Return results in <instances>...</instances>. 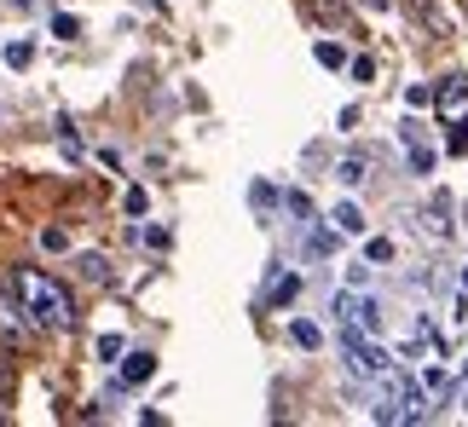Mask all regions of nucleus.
<instances>
[{"instance_id": "7ed1b4c3", "label": "nucleus", "mask_w": 468, "mask_h": 427, "mask_svg": "<svg viewBox=\"0 0 468 427\" xmlns=\"http://www.w3.org/2000/svg\"><path fill=\"white\" fill-rule=\"evenodd\" d=\"M341 359H347V370H353L358 381H382L388 370H393L382 335H365V329H353V324H341Z\"/></svg>"}, {"instance_id": "a211bd4d", "label": "nucleus", "mask_w": 468, "mask_h": 427, "mask_svg": "<svg viewBox=\"0 0 468 427\" xmlns=\"http://www.w3.org/2000/svg\"><path fill=\"white\" fill-rule=\"evenodd\" d=\"M58 145L69 162H81V133H76V121H58Z\"/></svg>"}, {"instance_id": "2eb2a0df", "label": "nucleus", "mask_w": 468, "mask_h": 427, "mask_svg": "<svg viewBox=\"0 0 468 427\" xmlns=\"http://www.w3.org/2000/svg\"><path fill=\"white\" fill-rule=\"evenodd\" d=\"M122 352H128V341H122L116 329H104L99 335V364H122Z\"/></svg>"}, {"instance_id": "39448f33", "label": "nucleus", "mask_w": 468, "mask_h": 427, "mask_svg": "<svg viewBox=\"0 0 468 427\" xmlns=\"http://www.w3.org/2000/svg\"><path fill=\"white\" fill-rule=\"evenodd\" d=\"M399 145H405L410 173H417V180H434V168H440V145H434V133H428V121L399 116Z\"/></svg>"}, {"instance_id": "a878e982", "label": "nucleus", "mask_w": 468, "mask_h": 427, "mask_svg": "<svg viewBox=\"0 0 468 427\" xmlns=\"http://www.w3.org/2000/svg\"><path fill=\"white\" fill-rule=\"evenodd\" d=\"M145 243H151V248H168L174 237H168V225H145Z\"/></svg>"}, {"instance_id": "b1692460", "label": "nucleus", "mask_w": 468, "mask_h": 427, "mask_svg": "<svg viewBox=\"0 0 468 427\" xmlns=\"http://www.w3.org/2000/svg\"><path fill=\"white\" fill-rule=\"evenodd\" d=\"M41 243L52 248V255H58V248H69V237H64V231H58V225H47V231H41Z\"/></svg>"}, {"instance_id": "f8f14e48", "label": "nucleus", "mask_w": 468, "mask_h": 427, "mask_svg": "<svg viewBox=\"0 0 468 427\" xmlns=\"http://www.w3.org/2000/svg\"><path fill=\"white\" fill-rule=\"evenodd\" d=\"M295 295H301V277H295V272H283V277H272V289H266V300H272V307H290Z\"/></svg>"}, {"instance_id": "9d476101", "label": "nucleus", "mask_w": 468, "mask_h": 427, "mask_svg": "<svg viewBox=\"0 0 468 427\" xmlns=\"http://www.w3.org/2000/svg\"><path fill=\"white\" fill-rule=\"evenodd\" d=\"M290 341H295L301 352H318V347H324V329L313 324V318H290Z\"/></svg>"}, {"instance_id": "0eeeda50", "label": "nucleus", "mask_w": 468, "mask_h": 427, "mask_svg": "<svg viewBox=\"0 0 468 427\" xmlns=\"http://www.w3.org/2000/svg\"><path fill=\"white\" fill-rule=\"evenodd\" d=\"M151 376H156V352H145V347L122 352V370H116V381H122V387H145Z\"/></svg>"}, {"instance_id": "aec40b11", "label": "nucleus", "mask_w": 468, "mask_h": 427, "mask_svg": "<svg viewBox=\"0 0 468 427\" xmlns=\"http://www.w3.org/2000/svg\"><path fill=\"white\" fill-rule=\"evenodd\" d=\"M370 272H376V266L358 260V266H347V272H341V283H347V289H370Z\"/></svg>"}, {"instance_id": "9b49d317", "label": "nucleus", "mask_w": 468, "mask_h": 427, "mask_svg": "<svg viewBox=\"0 0 468 427\" xmlns=\"http://www.w3.org/2000/svg\"><path fill=\"white\" fill-rule=\"evenodd\" d=\"M417 381H422V393H428V399H434V404H440L445 393H452V370H445V364H428V370H422V376H417Z\"/></svg>"}, {"instance_id": "393cba45", "label": "nucleus", "mask_w": 468, "mask_h": 427, "mask_svg": "<svg viewBox=\"0 0 468 427\" xmlns=\"http://www.w3.org/2000/svg\"><path fill=\"white\" fill-rule=\"evenodd\" d=\"M347 69H353V81H370V76H376V58H353Z\"/></svg>"}, {"instance_id": "6e6552de", "label": "nucleus", "mask_w": 468, "mask_h": 427, "mask_svg": "<svg viewBox=\"0 0 468 427\" xmlns=\"http://www.w3.org/2000/svg\"><path fill=\"white\" fill-rule=\"evenodd\" d=\"M330 225L341 231V237H365V208H358V203H335L330 208Z\"/></svg>"}, {"instance_id": "f03ea898", "label": "nucleus", "mask_w": 468, "mask_h": 427, "mask_svg": "<svg viewBox=\"0 0 468 427\" xmlns=\"http://www.w3.org/2000/svg\"><path fill=\"white\" fill-rule=\"evenodd\" d=\"M376 422H422L428 416V393H422V381L410 376V370L393 364L388 376H382V399H376Z\"/></svg>"}, {"instance_id": "f257e3e1", "label": "nucleus", "mask_w": 468, "mask_h": 427, "mask_svg": "<svg viewBox=\"0 0 468 427\" xmlns=\"http://www.w3.org/2000/svg\"><path fill=\"white\" fill-rule=\"evenodd\" d=\"M12 295L24 300V312L35 318V324H47V329H76V300H69V289H64L58 277L35 272V266H17V272H12Z\"/></svg>"}, {"instance_id": "2f4dec72", "label": "nucleus", "mask_w": 468, "mask_h": 427, "mask_svg": "<svg viewBox=\"0 0 468 427\" xmlns=\"http://www.w3.org/2000/svg\"><path fill=\"white\" fill-rule=\"evenodd\" d=\"M463 370H468V359H463Z\"/></svg>"}, {"instance_id": "6ab92c4d", "label": "nucleus", "mask_w": 468, "mask_h": 427, "mask_svg": "<svg viewBox=\"0 0 468 427\" xmlns=\"http://www.w3.org/2000/svg\"><path fill=\"white\" fill-rule=\"evenodd\" d=\"M0 58H6L12 69H24V64L35 58V41H6V52H0Z\"/></svg>"}, {"instance_id": "4468645a", "label": "nucleus", "mask_w": 468, "mask_h": 427, "mask_svg": "<svg viewBox=\"0 0 468 427\" xmlns=\"http://www.w3.org/2000/svg\"><path fill=\"white\" fill-rule=\"evenodd\" d=\"M393 255H399V248H393V237H365V260H370V266H393Z\"/></svg>"}, {"instance_id": "1a4fd4ad", "label": "nucleus", "mask_w": 468, "mask_h": 427, "mask_svg": "<svg viewBox=\"0 0 468 427\" xmlns=\"http://www.w3.org/2000/svg\"><path fill=\"white\" fill-rule=\"evenodd\" d=\"M335 180L347 185V191H358V185L370 180V156L365 151H358V156H341V162H335Z\"/></svg>"}, {"instance_id": "cd10ccee", "label": "nucleus", "mask_w": 468, "mask_h": 427, "mask_svg": "<svg viewBox=\"0 0 468 427\" xmlns=\"http://www.w3.org/2000/svg\"><path fill=\"white\" fill-rule=\"evenodd\" d=\"M12 6H17V12H35V6H41V0H12Z\"/></svg>"}, {"instance_id": "bb28decb", "label": "nucleus", "mask_w": 468, "mask_h": 427, "mask_svg": "<svg viewBox=\"0 0 468 427\" xmlns=\"http://www.w3.org/2000/svg\"><path fill=\"white\" fill-rule=\"evenodd\" d=\"M452 324H468V289L452 295Z\"/></svg>"}, {"instance_id": "f3484780", "label": "nucleus", "mask_w": 468, "mask_h": 427, "mask_svg": "<svg viewBox=\"0 0 468 427\" xmlns=\"http://www.w3.org/2000/svg\"><path fill=\"white\" fill-rule=\"evenodd\" d=\"M52 35H58V41H81V17L76 12H58V17H52Z\"/></svg>"}, {"instance_id": "c85d7f7f", "label": "nucleus", "mask_w": 468, "mask_h": 427, "mask_svg": "<svg viewBox=\"0 0 468 427\" xmlns=\"http://www.w3.org/2000/svg\"><path fill=\"white\" fill-rule=\"evenodd\" d=\"M365 6H370V12H388V6H393V0H365Z\"/></svg>"}, {"instance_id": "dca6fc26", "label": "nucleus", "mask_w": 468, "mask_h": 427, "mask_svg": "<svg viewBox=\"0 0 468 427\" xmlns=\"http://www.w3.org/2000/svg\"><path fill=\"white\" fill-rule=\"evenodd\" d=\"M249 203H255V214H266V220H272V208H278V191L266 185V180H255V185H249Z\"/></svg>"}, {"instance_id": "412c9836", "label": "nucleus", "mask_w": 468, "mask_h": 427, "mask_svg": "<svg viewBox=\"0 0 468 427\" xmlns=\"http://www.w3.org/2000/svg\"><path fill=\"white\" fill-rule=\"evenodd\" d=\"M122 208H128V214H145V208H151V197H145V185H128V197H122Z\"/></svg>"}, {"instance_id": "5701e85b", "label": "nucleus", "mask_w": 468, "mask_h": 427, "mask_svg": "<svg viewBox=\"0 0 468 427\" xmlns=\"http://www.w3.org/2000/svg\"><path fill=\"white\" fill-rule=\"evenodd\" d=\"M405 104H410V110H422V104H434V93H428V87H405Z\"/></svg>"}, {"instance_id": "c756f323", "label": "nucleus", "mask_w": 468, "mask_h": 427, "mask_svg": "<svg viewBox=\"0 0 468 427\" xmlns=\"http://www.w3.org/2000/svg\"><path fill=\"white\" fill-rule=\"evenodd\" d=\"M463 289H468V260H463Z\"/></svg>"}, {"instance_id": "ddd939ff", "label": "nucleus", "mask_w": 468, "mask_h": 427, "mask_svg": "<svg viewBox=\"0 0 468 427\" xmlns=\"http://www.w3.org/2000/svg\"><path fill=\"white\" fill-rule=\"evenodd\" d=\"M313 58H318L324 69H347V64H353V58H347V47H335V41H318V47H313Z\"/></svg>"}, {"instance_id": "4be33fe9", "label": "nucleus", "mask_w": 468, "mask_h": 427, "mask_svg": "<svg viewBox=\"0 0 468 427\" xmlns=\"http://www.w3.org/2000/svg\"><path fill=\"white\" fill-rule=\"evenodd\" d=\"M81 277L87 283H104V255H81Z\"/></svg>"}, {"instance_id": "7c9ffc66", "label": "nucleus", "mask_w": 468, "mask_h": 427, "mask_svg": "<svg viewBox=\"0 0 468 427\" xmlns=\"http://www.w3.org/2000/svg\"><path fill=\"white\" fill-rule=\"evenodd\" d=\"M463 416H468V393H463Z\"/></svg>"}, {"instance_id": "423d86ee", "label": "nucleus", "mask_w": 468, "mask_h": 427, "mask_svg": "<svg viewBox=\"0 0 468 427\" xmlns=\"http://www.w3.org/2000/svg\"><path fill=\"white\" fill-rule=\"evenodd\" d=\"M422 231H428L434 243H445V237L457 231V203H452V191H434V197L422 203Z\"/></svg>"}, {"instance_id": "20e7f679", "label": "nucleus", "mask_w": 468, "mask_h": 427, "mask_svg": "<svg viewBox=\"0 0 468 427\" xmlns=\"http://www.w3.org/2000/svg\"><path fill=\"white\" fill-rule=\"evenodd\" d=\"M434 116L452 128V133H445V145L463 156V151H468V76H463V69L434 87Z\"/></svg>"}]
</instances>
